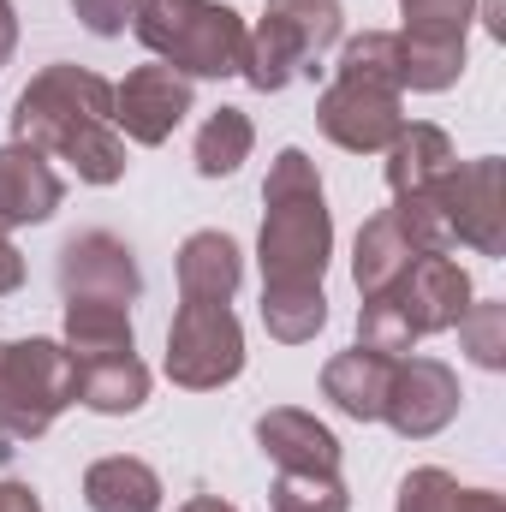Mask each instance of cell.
Segmentation results:
<instances>
[{
	"label": "cell",
	"instance_id": "1",
	"mask_svg": "<svg viewBox=\"0 0 506 512\" xmlns=\"http://www.w3.org/2000/svg\"><path fill=\"white\" fill-rule=\"evenodd\" d=\"M328 251H334V215H328L316 161L304 149H280L262 185V239H256L262 328L280 346H304L328 322V298H322Z\"/></svg>",
	"mask_w": 506,
	"mask_h": 512
},
{
	"label": "cell",
	"instance_id": "2",
	"mask_svg": "<svg viewBox=\"0 0 506 512\" xmlns=\"http://www.w3.org/2000/svg\"><path fill=\"white\" fill-rule=\"evenodd\" d=\"M12 137L66 161L90 185H114L126 173V137L114 131V84L84 66H42L12 102Z\"/></svg>",
	"mask_w": 506,
	"mask_h": 512
},
{
	"label": "cell",
	"instance_id": "3",
	"mask_svg": "<svg viewBox=\"0 0 506 512\" xmlns=\"http://www.w3.org/2000/svg\"><path fill=\"white\" fill-rule=\"evenodd\" d=\"M131 30L179 78H233V72H245L251 30L233 6H215V0H131Z\"/></svg>",
	"mask_w": 506,
	"mask_h": 512
},
{
	"label": "cell",
	"instance_id": "4",
	"mask_svg": "<svg viewBox=\"0 0 506 512\" xmlns=\"http://www.w3.org/2000/svg\"><path fill=\"white\" fill-rule=\"evenodd\" d=\"M78 405V370L60 340H0V441H36Z\"/></svg>",
	"mask_w": 506,
	"mask_h": 512
},
{
	"label": "cell",
	"instance_id": "5",
	"mask_svg": "<svg viewBox=\"0 0 506 512\" xmlns=\"http://www.w3.org/2000/svg\"><path fill=\"white\" fill-rule=\"evenodd\" d=\"M334 42H340V0H268L239 78L251 90H286L298 72H316V60Z\"/></svg>",
	"mask_w": 506,
	"mask_h": 512
},
{
	"label": "cell",
	"instance_id": "6",
	"mask_svg": "<svg viewBox=\"0 0 506 512\" xmlns=\"http://www.w3.org/2000/svg\"><path fill=\"white\" fill-rule=\"evenodd\" d=\"M399 84L387 78V72H370V66H352V60H340L334 66V84L322 90V102H316V126L328 143H340V149H352V155H376L387 149L399 126H405V114H399Z\"/></svg>",
	"mask_w": 506,
	"mask_h": 512
},
{
	"label": "cell",
	"instance_id": "7",
	"mask_svg": "<svg viewBox=\"0 0 506 512\" xmlns=\"http://www.w3.org/2000/svg\"><path fill=\"white\" fill-rule=\"evenodd\" d=\"M239 370H245V328H239L233 304L179 298V316L167 328V376H173V387L209 393V387H227Z\"/></svg>",
	"mask_w": 506,
	"mask_h": 512
},
{
	"label": "cell",
	"instance_id": "8",
	"mask_svg": "<svg viewBox=\"0 0 506 512\" xmlns=\"http://www.w3.org/2000/svg\"><path fill=\"white\" fill-rule=\"evenodd\" d=\"M453 245H471L477 256L506 251V161L501 155H477V161H453L429 191H423Z\"/></svg>",
	"mask_w": 506,
	"mask_h": 512
},
{
	"label": "cell",
	"instance_id": "9",
	"mask_svg": "<svg viewBox=\"0 0 506 512\" xmlns=\"http://www.w3.org/2000/svg\"><path fill=\"white\" fill-rule=\"evenodd\" d=\"M399 84L405 90H447L465 72V30L477 0H399Z\"/></svg>",
	"mask_w": 506,
	"mask_h": 512
},
{
	"label": "cell",
	"instance_id": "10",
	"mask_svg": "<svg viewBox=\"0 0 506 512\" xmlns=\"http://www.w3.org/2000/svg\"><path fill=\"white\" fill-rule=\"evenodd\" d=\"M364 304H387V310L399 316V328H405L411 340H423V334L453 328V322L471 310V274H465L453 256H417V268H411L393 292L364 298Z\"/></svg>",
	"mask_w": 506,
	"mask_h": 512
},
{
	"label": "cell",
	"instance_id": "11",
	"mask_svg": "<svg viewBox=\"0 0 506 512\" xmlns=\"http://www.w3.org/2000/svg\"><path fill=\"white\" fill-rule=\"evenodd\" d=\"M459 399H465V393H459V376H453L441 358H399L381 417H387L405 441H429V435H441V429L459 417Z\"/></svg>",
	"mask_w": 506,
	"mask_h": 512
},
{
	"label": "cell",
	"instance_id": "12",
	"mask_svg": "<svg viewBox=\"0 0 506 512\" xmlns=\"http://www.w3.org/2000/svg\"><path fill=\"white\" fill-rule=\"evenodd\" d=\"M60 292L66 304L72 298H90V304H126L143 292V274H137V256H131L126 239L114 233H78L66 239L60 251Z\"/></svg>",
	"mask_w": 506,
	"mask_h": 512
},
{
	"label": "cell",
	"instance_id": "13",
	"mask_svg": "<svg viewBox=\"0 0 506 512\" xmlns=\"http://www.w3.org/2000/svg\"><path fill=\"white\" fill-rule=\"evenodd\" d=\"M191 114V78L173 66H137L126 84H114V131L131 143H167L173 126Z\"/></svg>",
	"mask_w": 506,
	"mask_h": 512
},
{
	"label": "cell",
	"instance_id": "14",
	"mask_svg": "<svg viewBox=\"0 0 506 512\" xmlns=\"http://www.w3.org/2000/svg\"><path fill=\"white\" fill-rule=\"evenodd\" d=\"M256 441L280 471H310V477H340V441L328 423H316L298 405H274L256 417Z\"/></svg>",
	"mask_w": 506,
	"mask_h": 512
},
{
	"label": "cell",
	"instance_id": "15",
	"mask_svg": "<svg viewBox=\"0 0 506 512\" xmlns=\"http://www.w3.org/2000/svg\"><path fill=\"white\" fill-rule=\"evenodd\" d=\"M60 197H66V185H60V173L48 167L42 149H30V143L0 149V239H6L12 227L48 221V215L60 209Z\"/></svg>",
	"mask_w": 506,
	"mask_h": 512
},
{
	"label": "cell",
	"instance_id": "16",
	"mask_svg": "<svg viewBox=\"0 0 506 512\" xmlns=\"http://www.w3.org/2000/svg\"><path fill=\"white\" fill-rule=\"evenodd\" d=\"M245 280V256L227 233H191L179 245V298H197V304H233Z\"/></svg>",
	"mask_w": 506,
	"mask_h": 512
},
{
	"label": "cell",
	"instance_id": "17",
	"mask_svg": "<svg viewBox=\"0 0 506 512\" xmlns=\"http://www.w3.org/2000/svg\"><path fill=\"white\" fill-rule=\"evenodd\" d=\"M417 256H429V251H417V245H411V233L393 221V209L370 215V221H364V233H358V256H352L358 292H364V298L393 292V286L417 268Z\"/></svg>",
	"mask_w": 506,
	"mask_h": 512
},
{
	"label": "cell",
	"instance_id": "18",
	"mask_svg": "<svg viewBox=\"0 0 506 512\" xmlns=\"http://www.w3.org/2000/svg\"><path fill=\"white\" fill-rule=\"evenodd\" d=\"M393 364H399V358H381V352L352 346V352L328 358V370H322V393H328L346 417L376 423L381 405H387V387H393Z\"/></svg>",
	"mask_w": 506,
	"mask_h": 512
},
{
	"label": "cell",
	"instance_id": "19",
	"mask_svg": "<svg viewBox=\"0 0 506 512\" xmlns=\"http://www.w3.org/2000/svg\"><path fill=\"white\" fill-rule=\"evenodd\" d=\"M78 405L102 417H126L149 399V370L137 352H108V358H78Z\"/></svg>",
	"mask_w": 506,
	"mask_h": 512
},
{
	"label": "cell",
	"instance_id": "20",
	"mask_svg": "<svg viewBox=\"0 0 506 512\" xmlns=\"http://www.w3.org/2000/svg\"><path fill=\"white\" fill-rule=\"evenodd\" d=\"M84 501L90 512H161V477L143 459L114 453L84 471Z\"/></svg>",
	"mask_w": 506,
	"mask_h": 512
},
{
	"label": "cell",
	"instance_id": "21",
	"mask_svg": "<svg viewBox=\"0 0 506 512\" xmlns=\"http://www.w3.org/2000/svg\"><path fill=\"white\" fill-rule=\"evenodd\" d=\"M453 161L459 155H453V143H447L441 126H399V137L387 143V185H393V197L429 191Z\"/></svg>",
	"mask_w": 506,
	"mask_h": 512
},
{
	"label": "cell",
	"instance_id": "22",
	"mask_svg": "<svg viewBox=\"0 0 506 512\" xmlns=\"http://www.w3.org/2000/svg\"><path fill=\"white\" fill-rule=\"evenodd\" d=\"M66 352H72V364H78V358H108V352H137L126 304L72 298V304H66Z\"/></svg>",
	"mask_w": 506,
	"mask_h": 512
},
{
	"label": "cell",
	"instance_id": "23",
	"mask_svg": "<svg viewBox=\"0 0 506 512\" xmlns=\"http://www.w3.org/2000/svg\"><path fill=\"white\" fill-rule=\"evenodd\" d=\"M399 512H506V501L495 489H465L441 465H423L399 483Z\"/></svg>",
	"mask_w": 506,
	"mask_h": 512
},
{
	"label": "cell",
	"instance_id": "24",
	"mask_svg": "<svg viewBox=\"0 0 506 512\" xmlns=\"http://www.w3.org/2000/svg\"><path fill=\"white\" fill-rule=\"evenodd\" d=\"M256 131L245 120V108H215L203 131H197V173L203 179H227V173H239L245 167V155H251Z\"/></svg>",
	"mask_w": 506,
	"mask_h": 512
},
{
	"label": "cell",
	"instance_id": "25",
	"mask_svg": "<svg viewBox=\"0 0 506 512\" xmlns=\"http://www.w3.org/2000/svg\"><path fill=\"white\" fill-rule=\"evenodd\" d=\"M453 328H459V346L471 352V364H483V370H506V304L501 298L471 304Z\"/></svg>",
	"mask_w": 506,
	"mask_h": 512
},
{
	"label": "cell",
	"instance_id": "26",
	"mask_svg": "<svg viewBox=\"0 0 506 512\" xmlns=\"http://www.w3.org/2000/svg\"><path fill=\"white\" fill-rule=\"evenodd\" d=\"M274 512H346V483L310 477V471H280L274 477Z\"/></svg>",
	"mask_w": 506,
	"mask_h": 512
},
{
	"label": "cell",
	"instance_id": "27",
	"mask_svg": "<svg viewBox=\"0 0 506 512\" xmlns=\"http://www.w3.org/2000/svg\"><path fill=\"white\" fill-rule=\"evenodd\" d=\"M72 12L84 18V30H96V36H120L131 18V0H72Z\"/></svg>",
	"mask_w": 506,
	"mask_h": 512
},
{
	"label": "cell",
	"instance_id": "28",
	"mask_svg": "<svg viewBox=\"0 0 506 512\" xmlns=\"http://www.w3.org/2000/svg\"><path fill=\"white\" fill-rule=\"evenodd\" d=\"M18 286H24V256L0 239V298H6V292H18Z\"/></svg>",
	"mask_w": 506,
	"mask_h": 512
},
{
	"label": "cell",
	"instance_id": "29",
	"mask_svg": "<svg viewBox=\"0 0 506 512\" xmlns=\"http://www.w3.org/2000/svg\"><path fill=\"white\" fill-rule=\"evenodd\" d=\"M0 512H42V501L24 483H0Z\"/></svg>",
	"mask_w": 506,
	"mask_h": 512
},
{
	"label": "cell",
	"instance_id": "30",
	"mask_svg": "<svg viewBox=\"0 0 506 512\" xmlns=\"http://www.w3.org/2000/svg\"><path fill=\"white\" fill-rule=\"evenodd\" d=\"M12 48H18V18H12V0H0V66L12 60Z\"/></svg>",
	"mask_w": 506,
	"mask_h": 512
},
{
	"label": "cell",
	"instance_id": "31",
	"mask_svg": "<svg viewBox=\"0 0 506 512\" xmlns=\"http://www.w3.org/2000/svg\"><path fill=\"white\" fill-rule=\"evenodd\" d=\"M179 512H239V507H227L221 495H191V501H185Z\"/></svg>",
	"mask_w": 506,
	"mask_h": 512
},
{
	"label": "cell",
	"instance_id": "32",
	"mask_svg": "<svg viewBox=\"0 0 506 512\" xmlns=\"http://www.w3.org/2000/svg\"><path fill=\"white\" fill-rule=\"evenodd\" d=\"M483 18H489V30H495V36L506 30V18H501V0H483Z\"/></svg>",
	"mask_w": 506,
	"mask_h": 512
}]
</instances>
